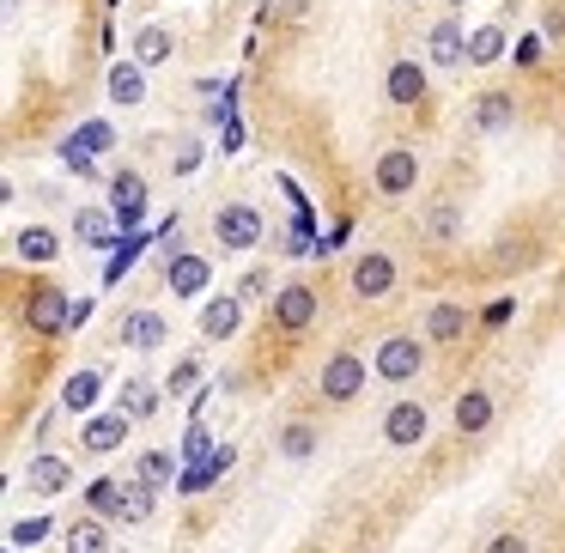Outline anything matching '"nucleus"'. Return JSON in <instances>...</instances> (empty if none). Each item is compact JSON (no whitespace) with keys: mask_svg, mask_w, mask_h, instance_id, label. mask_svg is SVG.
<instances>
[{"mask_svg":"<svg viewBox=\"0 0 565 553\" xmlns=\"http://www.w3.org/2000/svg\"><path fill=\"white\" fill-rule=\"evenodd\" d=\"M213 456V438H207V426H189V438H183V462L195 468V462H207Z\"/></svg>","mask_w":565,"mask_h":553,"instance_id":"obj_35","label":"nucleus"},{"mask_svg":"<svg viewBox=\"0 0 565 553\" xmlns=\"http://www.w3.org/2000/svg\"><path fill=\"white\" fill-rule=\"evenodd\" d=\"M353 292H359V298H389V292H395V256H383V250L359 256V262H353Z\"/></svg>","mask_w":565,"mask_h":553,"instance_id":"obj_8","label":"nucleus"},{"mask_svg":"<svg viewBox=\"0 0 565 553\" xmlns=\"http://www.w3.org/2000/svg\"><path fill=\"white\" fill-rule=\"evenodd\" d=\"M450 7H462V0H450Z\"/></svg>","mask_w":565,"mask_h":553,"instance_id":"obj_44","label":"nucleus"},{"mask_svg":"<svg viewBox=\"0 0 565 553\" xmlns=\"http://www.w3.org/2000/svg\"><path fill=\"white\" fill-rule=\"evenodd\" d=\"M401 7H414V0H401Z\"/></svg>","mask_w":565,"mask_h":553,"instance_id":"obj_43","label":"nucleus"},{"mask_svg":"<svg viewBox=\"0 0 565 553\" xmlns=\"http://www.w3.org/2000/svg\"><path fill=\"white\" fill-rule=\"evenodd\" d=\"M280 456H292V462L316 456V432H310V426H286V432H280Z\"/></svg>","mask_w":565,"mask_h":553,"instance_id":"obj_32","label":"nucleus"},{"mask_svg":"<svg viewBox=\"0 0 565 553\" xmlns=\"http://www.w3.org/2000/svg\"><path fill=\"white\" fill-rule=\"evenodd\" d=\"M158 511V493H152V481H134V487H122V499H116V517H128V523H146Z\"/></svg>","mask_w":565,"mask_h":553,"instance_id":"obj_24","label":"nucleus"},{"mask_svg":"<svg viewBox=\"0 0 565 553\" xmlns=\"http://www.w3.org/2000/svg\"><path fill=\"white\" fill-rule=\"evenodd\" d=\"M122 341H128V347H140V353H152L158 341H165V316H158V310H128Z\"/></svg>","mask_w":565,"mask_h":553,"instance_id":"obj_19","label":"nucleus"},{"mask_svg":"<svg viewBox=\"0 0 565 553\" xmlns=\"http://www.w3.org/2000/svg\"><path fill=\"white\" fill-rule=\"evenodd\" d=\"M377 189H383V195H414V189H420V158H414L408 146L383 152V158H377Z\"/></svg>","mask_w":565,"mask_h":553,"instance_id":"obj_7","label":"nucleus"},{"mask_svg":"<svg viewBox=\"0 0 565 553\" xmlns=\"http://www.w3.org/2000/svg\"><path fill=\"white\" fill-rule=\"evenodd\" d=\"M456 231H462V207L456 201H432L426 207V237H432V244H450Z\"/></svg>","mask_w":565,"mask_h":553,"instance_id":"obj_25","label":"nucleus"},{"mask_svg":"<svg viewBox=\"0 0 565 553\" xmlns=\"http://www.w3.org/2000/svg\"><path fill=\"white\" fill-rule=\"evenodd\" d=\"M207 280H213V262H201V256H171V268H165V286H171L177 298L207 292Z\"/></svg>","mask_w":565,"mask_h":553,"instance_id":"obj_14","label":"nucleus"},{"mask_svg":"<svg viewBox=\"0 0 565 553\" xmlns=\"http://www.w3.org/2000/svg\"><path fill=\"white\" fill-rule=\"evenodd\" d=\"M310 316H316V292L310 286H280L274 292V323L280 329H310Z\"/></svg>","mask_w":565,"mask_h":553,"instance_id":"obj_12","label":"nucleus"},{"mask_svg":"<svg viewBox=\"0 0 565 553\" xmlns=\"http://www.w3.org/2000/svg\"><path fill=\"white\" fill-rule=\"evenodd\" d=\"M493 426V395L487 389H462L456 395V432H487Z\"/></svg>","mask_w":565,"mask_h":553,"instance_id":"obj_17","label":"nucleus"},{"mask_svg":"<svg viewBox=\"0 0 565 553\" xmlns=\"http://www.w3.org/2000/svg\"><path fill=\"white\" fill-rule=\"evenodd\" d=\"M61 547H67V553H110V535H104L98 517H79V523L61 535Z\"/></svg>","mask_w":565,"mask_h":553,"instance_id":"obj_21","label":"nucleus"},{"mask_svg":"<svg viewBox=\"0 0 565 553\" xmlns=\"http://www.w3.org/2000/svg\"><path fill=\"white\" fill-rule=\"evenodd\" d=\"M511 310H517V298H499V304H487V329H499V323H511Z\"/></svg>","mask_w":565,"mask_h":553,"instance_id":"obj_40","label":"nucleus"},{"mask_svg":"<svg viewBox=\"0 0 565 553\" xmlns=\"http://www.w3.org/2000/svg\"><path fill=\"white\" fill-rule=\"evenodd\" d=\"M420 365H426V353H420V341L414 335H389L383 347H377V377H389V383H408V377H420Z\"/></svg>","mask_w":565,"mask_h":553,"instance_id":"obj_5","label":"nucleus"},{"mask_svg":"<svg viewBox=\"0 0 565 553\" xmlns=\"http://www.w3.org/2000/svg\"><path fill=\"white\" fill-rule=\"evenodd\" d=\"M262 292H268V274H262V268H256V274H250V280H244V298H262Z\"/></svg>","mask_w":565,"mask_h":553,"instance_id":"obj_41","label":"nucleus"},{"mask_svg":"<svg viewBox=\"0 0 565 553\" xmlns=\"http://www.w3.org/2000/svg\"><path fill=\"white\" fill-rule=\"evenodd\" d=\"M67 481H73V462H67V456H31V468H25V487H31L37 499L67 493Z\"/></svg>","mask_w":565,"mask_h":553,"instance_id":"obj_10","label":"nucleus"},{"mask_svg":"<svg viewBox=\"0 0 565 553\" xmlns=\"http://www.w3.org/2000/svg\"><path fill=\"white\" fill-rule=\"evenodd\" d=\"M73 231H79V244H110V225H104L98 213H86V219H79Z\"/></svg>","mask_w":565,"mask_h":553,"instance_id":"obj_38","label":"nucleus"},{"mask_svg":"<svg viewBox=\"0 0 565 553\" xmlns=\"http://www.w3.org/2000/svg\"><path fill=\"white\" fill-rule=\"evenodd\" d=\"M79 444H86L92 456H110L116 444H128V414L116 408V414H98V420H86V432H79Z\"/></svg>","mask_w":565,"mask_h":553,"instance_id":"obj_13","label":"nucleus"},{"mask_svg":"<svg viewBox=\"0 0 565 553\" xmlns=\"http://www.w3.org/2000/svg\"><path fill=\"white\" fill-rule=\"evenodd\" d=\"M61 165H67L73 177H86V183H104V165H92V152L79 146V140H61Z\"/></svg>","mask_w":565,"mask_h":553,"instance_id":"obj_31","label":"nucleus"},{"mask_svg":"<svg viewBox=\"0 0 565 553\" xmlns=\"http://www.w3.org/2000/svg\"><path fill=\"white\" fill-rule=\"evenodd\" d=\"M505 55V31L499 25H480L474 37H468V67H493Z\"/></svg>","mask_w":565,"mask_h":553,"instance_id":"obj_26","label":"nucleus"},{"mask_svg":"<svg viewBox=\"0 0 565 553\" xmlns=\"http://www.w3.org/2000/svg\"><path fill=\"white\" fill-rule=\"evenodd\" d=\"M195 383H201V359H177L171 377H165V395H189Z\"/></svg>","mask_w":565,"mask_h":553,"instance_id":"obj_33","label":"nucleus"},{"mask_svg":"<svg viewBox=\"0 0 565 553\" xmlns=\"http://www.w3.org/2000/svg\"><path fill=\"white\" fill-rule=\"evenodd\" d=\"M316 389H322V402H353V395L365 389V359L359 353H329L322 359V377H316Z\"/></svg>","mask_w":565,"mask_h":553,"instance_id":"obj_1","label":"nucleus"},{"mask_svg":"<svg viewBox=\"0 0 565 553\" xmlns=\"http://www.w3.org/2000/svg\"><path fill=\"white\" fill-rule=\"evenodd\" d=\"M231 462H237V450H231V444H213V456H207V462H195V468H183V481H177V487H183V493H207Z\"/></svg>","mask_w":565,"mask_h":553,"instance_id":"obj_16","label":"nucleus"},{"mask_svg":"<svg viewBox=\"0 0 565 553\" xmlns=\"http://www.w3.org/2000/svg\"><path fill=\"white\" fill-rule=\"evenodd\" d=\"M237 329H244V298H207V310H201V335L207 341H231Z\"/></svg>","mask_w":565,"mask_h":553,"instance_id":"obj_11","label":"nucleus"},{"mask_svg":"<svg viewBox=\"0 0 565 553\" xmlns=\"http://www.w3.org/2000/svg\"><path fill=\"white\" fill-rule=\"evenodd\" d=\"M98 389H104V377H98V371H73V377H67V389H61V408L86 414V408L98 402Z\"/></svg>","mask_w":565,"mask_h":553,"instance_id":"obj_22","label":"nucleus"},{"mask_svg":"<svg viewBox=\"0 0 565 553\" xmlns=\"http://www.w3.org/2000/svg\"><path fill=\"white\" fill-rule=\"evenodd\" d=\"M13 250H19V262H31V268H49L61 244H55V231H49V225H25V231L13 237Z\"/></svg>","mask_w":565,"mask_h":553,"instance_id":"obj_18","label":"nucleus"},{"mask_svg":"<svg viewBox=\"0 0 565 553\" xmlns=\"http://www.w3.org/2000/svg\"><path fill=\"white\" fill-rule=\"evenodd\" d=\"M426 335H432V341H462V335H468V310H462V304H450V298H444V304H432Z\"/></svg>","mask_w":565,"mask_h":553,"instance_id":"obj_20","label":"nucleus"},{"mask_svg":"<svg viewBox=\"0 0 565 553\" xmlns=\"http://www.w3.org/2000/svg\"><path fill=\"white\" fill-rule=\"evenodd\" d=\"M110 98H116V104H140V98H146V73H140V61L110 67Z\"/></svg>","mask_w":565,"mask_h":553,"instance_id":"obj_23","label":"nucleus"},{"mask_svg":"<svg viewBox=\"0 0 565 553\" xmlns=\"http://www.w3.org/2000/svg\"><path fill=\"white\" fill-rule=\"evenodd\" d=\"M177 462H183V456H171V450H146V456H140V481H152V487L177 481Z\"/></svg>","mask_w":565,"mask_h":553,"instance_id":"obj_30","label":"nucleus"},{"mask_svg":"<svg viewBox=\"0 0 565 553\" xmlns=\"http://www.w3.org/2000/svg\"><path fill=\"white\" fill-rule=\"evenodd\" d=\"M213 237L225 250H250V244H262V213L244 207V201H231V207L213 213Z\"/></svg>","mask_w":565,"mask_h":553,"instance_id":"obj_2","label":"nucleus"},{"mask_svg":"<svg viewBox=\"0 0 565 553\" xmlns=\"http://www.w3.org/2000/svg\"><path fill=\"white\" fill-rule=\"evenodd\" d=\"M73 140H79V146H86V152H110V146H116V134H110V122H86V128H79Z\"/></svg>","mask_w":565,"mask_h":553,"instance_id":"obj_34","label":"nucleus"},{"mask_svg":"<svg viewBox=\"0 0 565 553\" xmlns=\"http://www.w3.org/2000/svg\"><path fill=\"white\" fill-rule=\"evenodd\" d=\"M165 55H171V31H165V25H146V31L134 37V61H140V67H158Z\"/></svg>","mask_w":565,"mask_h":553,"instance_id":"obj_29","label":"nucleus"},{"mask_svg":"<svg viewBox=\"0 0 565 553\" xmlns=\"http://www.w3.org/2000/svg\"><path fill=\"white\" fill-rule=\"evenodd\" d=\"M122 414H128V420L158 414V389H152L146 377H128V383H122Z\"/></svg>","mask_w":565,"mask_h":553,"instance_id":"obj_28","label":"nucleus"},{"mask_svg":"<svg viewBox=\"0 0 565 553\" xmlns=\"http://www.w3.org/2000/svg\"><path fill=\"white\" fill-rule=\"evenodd\" d=\"M195 165H201V140H177V158H171V171H177V177H189Z\"/></svg>","mask_w":565,"mask_h":553,"instance_id":"obj_37","label":"nucleus"},{"mask_svg":"<svg viewBox=\"0 0 565 553\" xmlns=\"http://www.w3.org/2000/svg\"><path fill=\"white\" fill-rule=\"evenodd\" d=\"M487 553H529V541H523V535H493Z\"/></svg>","mask_w":565,"mask_h":553,"instance_id":"obj_39","label":"nucleus"},{"mask_svg":"<svg viewBox=\"0 0 565 553\" xmlns=\"http://www.w3.org/2000/svg\"><path fill=\"white\" fill-rule=\"evenodd\" d=\"M426 432H432V414H426L420 402H408V395H401V402H389V414H383V438H389L395 450H414Z\"/></svg>","mask_w":565,"mask_h":553,"instance_id":"obj_3","label":"nucleus"},{"mask_svg":"<svg viewBox=\"0 0 565 553\" xmlns=\"http://www.w3.org/2000/svg\"><path fill=\"white\" fill-rule=\"evenodd\" d=\"M462 61H468L462 19H438V25H432V67H462Z\"/></svg>","mask_w":565,"mask_h":553,"instance_id":"obj_15","label":"nucleus"},{"mask_svg":"<svg viewBox=\"0 0 565 553\" xmlns=\"http://www.w3.org/2000/svg\"><path fill=\"white\" fill-rule=\"evenodd\" d=\"M25 323H31L37 335H61V329H73V298L55 292V286H37L31 304H25Z\"/></svg>","mask_w":565,"mask_h":553,"instance_id":"obj_4","label":"nucleus"},{"mask_svg":"<svg viewBox=\"0 0 565 553\" xmlns=\"http://www.w3.org/2000/svg\"><path fill=\"white\" fill-rule=\"evenodd\" d=\"M304 7H310V0H286L280 13H286V19H304Z\"/></svg>","mask_w":565,"mask_h":553,"instance_id":"obj_42","label":"nucleus"},{"mask_svg":"<svg viewBox=\"0 0 565 553\" xmlns=\"http://www.w3.org/2000/svg\"><path fill=\"white\" fill-rule=\"evenodd\" d=\"M49 535V517H31V523H13V547H37Z\"/></svg>","mask_w":565,"mask_h":553,"instance_id":"obj_36","label":"nucleus"},{"mask_svg":"<svg viewBox=\"0 0 565 553\" xmlns=\"http://www.w3.org/2000/svg\"><path fill=\"white\" fill-rule=\"evenodd\" d=\"M110 219H116V231H134L146 219V183L134 171H116L110 177Z\"/></svg>","mask_w":565,"mask_h":553,"instance_id":"obj_6","label":"nucleus"},{"mask_svg":"<svg viewBox=\"0 0 565 553\" xmlns=\"http://www.w3.org/2000/svg\"><path fill=\"white\" fill-rule=\"evenodd\" d=\"M383 92H389V104H401V110L426 104V67H420V61H389Z\"/></svg>","mask_w":565,"mask_h":553,"instance_id":"obj_9","label":"nucleus"},{"mask_svg":"<svg viewBox=\"0 0 565 553\" xmlns=\"http://www.w3.org/2000/svg\"><path fill=\"white\" fill-rule=\"evenodd\" d=\"M511 110H517V104H511L505 92H487V98L474 104V128H480V134H499V128L511 122Z\"/></svg>","mask_w":565,"mask_h":553,"instance_id":"obj_27","label":"nucleus"}]
</instances>
